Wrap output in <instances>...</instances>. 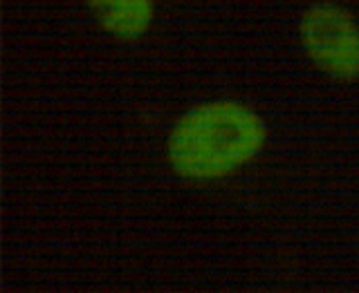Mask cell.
<instances>
[{
    "mask_svg": "<svg viewBox=\"0 0 359 293\" xmlns=\"http://www.w3.org/2000/svg\"><path fill=\"white\" fill-rule=\"evenodd\" d=\"M269 126L238 99H209L177 115L164 139V162L180 182L216 184L250 168L267 148Z\"/></svg>",
    "mask_w": 359,
    "mask_h": 293,
    "instance_id": "6da1fadb",
    "label": "cell"
},
{
    "mask_svg": "<svg viewBox=\"0 0 359 293\" xmlns=\"http://www.w3.org/2000/svg\"><path fill=\"white\" fill-rule=\"evenodd\" d=\"M299 45L317 72L334 83L359 81V20L351 9L319 0L301 11Z\"/></svg>",
    "mask_w": 359,
    "mask_h": 293,
    "instance_id": "7a4b0ae2",
    "label": "cell"
},
{
    "mask_svg": "<svg viewBox=\"0 0 359 293\" xmlns=\"http://www.w3.org/2000/svg\"><path fill=\"white\" fill-rule=\"evenodd\" d=\"M95 25L112 41L133 45L155 27L157 0H83Z\"/></svg>",
    "mask_w": 359,
    "mask_h": 293,
    "instance_id": "3957f363",
    "label": "cell"
}]
</instances>
